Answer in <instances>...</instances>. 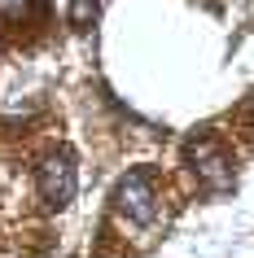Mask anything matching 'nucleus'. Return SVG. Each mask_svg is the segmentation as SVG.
Instances as JSON below:
<instances>
[{"mask_svg":"<svg viewBox=\"0 0 254 258\" xmlns=\"http://www.w3.org/2000/svg\"><path fill=\"white\" fill-rule=\"evenodd\" d=\"M184 162H188V171L197 175V184L206 192H228L232 188V166H228V153L215 136H193L184 145Z\"/></svg>","mask_w":254,"mask_h":258,"instance_id":"nucleus-1","label":"nucleus"},{"mask_svg":"<svg viewBox=\"0 0 254 258\" xmlns=\"http://www.w3.org/2000/svg\"><path fill=\"white\" fill-rule=\"evenodd\" d=\"M35 184H40V197L53 210H62V206L75 202V188H79V179H75V158H70L66 149L48 153L40 162V171H35Z\"/></svg>","mask_w":254,"mask_h":258,"instance_id":"nucleus-3","label":"nucleus"},{"mask_svg":"<svg viewBox=\"0 0 254 258\" xmlns=\"http://www.w3.org/2000/svg\"><path fill=\"white\" fill-rule=\"evenodd\" d=\"M31 5L35 0H0V18H9V22H22L31 14Z\"/></svg>","mask_w":254,"mask_h":258,"instance_id":"nucleus-5","label":"nucleus"},{"mask_svg":"<svg viewBox=\"0 0 254 258\" xmlns=\"http://www.w3.org/2000/svg\"><path fill=\"white\" fill-rule=\"evenodd\" d=\"M114 210H119L127 223H154V215H158L154 175H149V171H127V175L114 184Z\"/></svg>","mask_w":254,"mask_h":258,"instance_id":"nucleus-2","label":"nucleus"},{"mask_svg":"<svg viewBox=\"0 0 254 258\" xmlns=\"http://www.w3.org/2000/svg\"><path fill=\"white\" fill-rule=\"evenodd\" d=\"M96 14H101V0H70V27H92Z\"/></svg>","mask_w":254,"mask_h":258,"instance_id":"nucleus-4","label":"nucleus"}]
</instances>
